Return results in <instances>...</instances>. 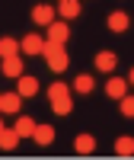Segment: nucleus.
Masks as SVG:
<instances>
[{"instance_id": "nucleus-1", "label": "nucleus", "mask_w": 134, "mask_h": 160, "mask_svg": "<svg viewBox=\"0 0 134 160\" xmlns=\"http://www.w3.org/2000/svg\"><path fill=\"white\" fill-rule=\"evenodd\" d=\"M42 55H45V61H48V68L55 71V74L67 71V64H70V58H67V51H64V45H55V42H48V38H45V48H42Z\"/></svg>"}, {"instance_id": "nucleus-2", "label": "nucleus", "mask_w": 134, "mask_h": 160, "mask_svg": "<svg viewBox=\"0 0 134 160\" xmlns=\"http://www.w3.org/2000/svg\"><path fill=\"white\" fill-rule=\"evenodd\" d=\"M67 38H70V26H67V22H51L48 26V42H55V45H64L67 42Z\"/></svg>"}, {"instance_id": "nucleus-3", "label": "nucleus", "mask_w": 134, "mask_h": 160, "mask_svg": "<svg viewBox=\"0 0 134 160\" xmlns=\"http://www.w3.org/2000/svg\"><path fill=\"white\" fill-rule=\"evenodd\" d=\"M55 16H58V10L48 7V3H38V7L32 10V22H38V26H51Z\"/></svg>"}, {"instance_id": "nucleus-4", "label": "nucleus", "mask_w": 134, "mask_h": 160, "mask_svg": "<svg viewBox=\"0 0 134 160\" xmlns=\"http://www.w3.org/2000/svg\"><path fill=\"white\" fill-rule=\"evenodd\" d=\"M42 48H45V38L35 35V32H29V35L19 42V51H26V55H42Z\"/></svg>"}, {"instance_id": "nucleus-5", "label": "nucleus", "mask_w": 134, "mask_h": 160, "mask_svg": "<svg viewBox=\"0 0 134 160\" xmlns=\"http://www.w3.org/2000/svg\"><path fill=\"white\" fill-rule=\"evenodd\" d=\"M16 93H19V96H26V99H29V96H35V93H38V80H35L32 74H19Z\"/></svg>"}, {"instance_id": "nucleus-6", "label": "nucleus", "mask_w": 134, "mask_h": 160, "mask_svg": "<svg viewBox=\"0 0 134 160\" xmlns=\"http://www.w3.org/2000/svg\"><path fill=\"white\" fill-rule=\"evenodd\" d=\"M128 26H131V16H128L125 10H115V13H109V29H112V32H125Z\"/></svg>"}, {"instance_id": "nucleus-7", "label": "nucleus", "mask_w": 134, "mask_h": 160, "mask_svg": "<svg viewBox=\"0 0 134 160\" xmlns=\"http://www.w3.org/2000/svg\"><path fill=\"white\" fill-rule=\"evenodd\" d=\"M74 151H77L80 157L93 154V151H96V138H93V135H77V138H74Z\"/></svg>"}, {"instance_id": "nucleus-8", "label": "nucleus", "mask_w": 134, "mask_h": 160, "mask_svg": "<svg viewBox=\"0 0 134 160\" xmlns=\"http://www.w3.org/2000/svg\"><path fill=\"white\" fill-rule=\"evenodd\" d=\"M22 138L16 135V128H0V151H16V144Z\"/></svg>"}, {"instance_id": "nucleus-9", "label": "nucleus", "mask_w": 134, "mask_h": 160, "mask_svg": "<svg viewBox=\"0 0 134 160\" xmlns=\"http://www.w3.org/2000/svg\"><path fill=\"white\" fill-rule=\"evenodd\" d=\"M0 71H3L7 77H19V74H22V58H19V55H10V58H3Z\"/></svg>"}, {"instance_id": "nucleus-10", "label": "nucleus", "mask_w": 134, "mask_h": 160, "mask_svg": "<svg viewBox=\"0 0 134 160\" xmlns=\"http://www.w3.org/2000/svg\"><path fill=\"white\" fill-rule=\"evenodd\" d=\"M125 93H128V83H125L122 77H112L109 83H105V96H112V99H122Z\"/></svg>"}, {"instance_id": "nucleus-11", "label": "nucleus", "mask_w": 134, "mask_h": 160, "mask_svg": "<svg viewBox=\"0 0 134 160\" xmlns=\"http://www.w3.org/2000/svg\"><path fill=\"white\" fill-rule=\"evenodd\" d=\"M58 13L64 19H77L80 13H83V7H80V0H61V7H58Z\"/></svg>"}, {"instance_id": "nucleus-12", "label": "nucleus", "mask_w": 134, "mask_h": 160, "mask_svg": "<svg viewBox=\"0 0 134 160\" xmlns=\"http://www.w3.org/2000/svg\"><path fill=\"white\" fill-rule=\"evenodd\" d=\"M32 138H35V144H42V148H48V144L55 141V128H51V125H35Z\"/></svg>"}, {"instance_id": "nucleus-13", "label": "nucleus", "mask_w": 134, "mask_h": 160, "mask_svg": "<svg viewBox=\"0 0 134 160\" xmlns=\"http://www.w3.org/2000/svg\"><path fill=\"white\" fill-rule=\"evenodd\" d=\"M115 64H118V58H115V51H99L96 55V71H115Z\"/></svg>"}, {"instance_id": "nucleus-14", "label": "nucleus", "mask_w": 134, "mask_h": 160, "mask_svg": "<svg viewBox=\"0 0 134 160\" xmlns=\"http://www.w3.org/2000/svg\"><path fill=\"white\" fill-rule=\"evenodd\" d=\"M19 93H0V112H19Z\"/></svg>"}, {"instance_id": "nucleus-15", "label": "nucleus", "mask_w": 134, "mask_h": 160, "mask_svg": "<svg viewBox=\"0 0 134 160\" xmlns=\"http://www.w3.org/2000/svg\"><path fill=\"white\" fill-rule=\"evenodd\" d=\"M13 128H16V135H19V138H32L35 122H32L29 115H22V118H16V125H13Z\"/></svg>"}, {"instance_id": "nucleus-16", "label": "nucleus", "mask_w": 134, "mask_h": 160, "mask_svg": "<svg viewBox=\"0 0 134 160\" xmlns=\"http://www.w3.org/2000/svg\"><path fill=\"white\" fill-rule=\"evenodd\" d=\"M10 55H19V42L10 38V35H3L0 38V58H10Z\"/></svg>"}, {"instance_id": "nucleus-17", "label": "nucleus", "mask_w": 134, "mask_h": 160, "mask_svg": "<svg viewBox=\"0 0 134 160\" xmlns=\"http://www.w3.org/2000/svg\"><path fill=\"white\" fill-rule=\"evenodd\" d=\"M93 87H96V80H93L89 74H77V80H74L77 93H93Z\"/></svg>"}, {"instance_id": "nucleus-18", "label": "nucleus", "mask_w": 134, "mask_h": 160, "mask_svg": "<svg viewBox=\"0 0 134 160\" xmlns=\"http://www.w3.org/2000/svg\"><path fill=\"white\" fill-rule=\"evenodd\" d=\"M51 109H55V115H70V109H74V99L58 96V99H51Z\"/></svg>"}, {"instance_id": "nucleus-19", "label": "nucleus", "mask_w": 134, "mask_h": 160, "mask_svg": "<svg viewBox=\"0 0 134 160\" xmlns=\"http://www.w3.org/2000/svg\"><path fill=\"white\" fill-rule=\"evenodd\" d=\"M115 154L118 157H134V138H118L115 141Z\"/></svg>"}, {"instance_id": "nucleus-20", "label": "nucleus", "mask_w": 134, "mask_h": 160, "mask_svg": "<svg viewBox=\"0 0 134 160\" xmlns=\"http://www.w3.org/2000/svg\"><path fill=\"white\" fill-rule=\"evenodd\" d=\"M58 96H70V87L61 83V80H55V83L48 87V99H58Z\"/></svg>"}, {"instance_id": "nucleus-21", "label": "nucleus", "mask_w": 134, "mask_h": 160, "mask_svg": "<svg viewBox=\"0 0 134 160\" xmlns=\"http://www.w3.org/2000/svg\"><path fill=\"white\" fill-rule=\"evenodd\" d=\"M118 109H122L125 118H134V96H128V93H125V96L118 99Z\"/></svg>"}, {"instance_id": "nucleus-22", "label": "nucleus", "mask_w": 134, "mask_h": 160, "mask_svg": "<svg viewBox=\"0 0 134 160\" xmlns=\"http://www.w3.org/2000/svg\"><path fill=\"white\" fill-rule=\"evenodd\" d=\"M128 80H131V83H134V68H131V74H128Z\"/></svg>"}, {"instance_id": "nucleus-23", "label": "nucleus", "mask_w": 134, "mask_h": 160, "mask_svg": "<svg viewBox=\"0 0 134 160\" xmlns=\"http://www.w3.org/2000/svg\"><path fill=\"white\" fill-rule=\"evenodd\" d=\"M0 128H7V125H3V118H0Z\"/></svg>"}]
</instances>
